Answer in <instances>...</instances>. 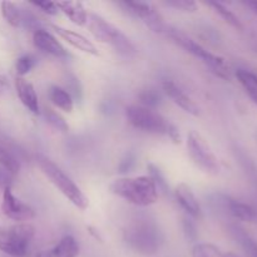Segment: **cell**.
<instances>
[{"mask_svg": "<svg viewBox=\"0 0 257 257\" xmlns=\"http://www.w3.org/2000/svg\"><path fill=\"white\" fill-rule=\"evenodd\" d=\"M113 195L140 207H147L158 201L160 193L150 176L123 177L114 180L109 185Z\"/></svg>", "mask_w": 257, "mask_h": 257, "instance_id": "obj_1", "label": "cell"}, {"mask_svg": "<svg viewBox=\"0 0 257 257\" xmlns=\"http://www.w3.org/2000/svg\"><path fill=\"white\" fill-rule=\"evenodd\" d=\"M125 117L132 127L152 135L165 136L172 142L180 143L181 136L173 123L156 110L143 105H130L125 109Z\"/></svg>", "mask_w": 257, "mask_h": 257, "instance_id": "obj_2", "label": "cell"}, {"mask_svg": "<svg viewBox=\"0 0 257 257\" xmlns=\"http://www.w3.org/2000/svg\"><path fill=\"white\" fill-rule=\"evenodd\" d=\"M124 240L133 251L141 255L151 256L160 250L163 235L153 220L138 218L125 228Z\"/></svg>", "mask_w": 257, "mask_h": 257, "instance_id": "obj_3", "label": "cell"}, {"mask_svg": "<svg viewBox=\"0 0 257 257\" xmlns=\"http://www.w3.org/2000/svg\"><path fill=\"white\" fill-rule=\"evenodd\" d=\"M38 167L40 168L45 177L64 195L67 200H69L75 207L79 210H85L89 206L87 196L83 193V191L78 187L77 183L72 180L68 175H65L64 171L58 167L52 160L43 155H37L35 157Z\"/></svg>", "mask_w": 257, "mask_h": 257, "instance_id": "obj_4", "label": "cell"}, {"mask_svg": "<svg viewBox=\"0 0 257 257\" xmlns=\"http://www.w3.org/2000/svg\"><path fill=\"white\" fill-rule=\"evenodd\" d=\"M163 34L167 35L170 39H172V42H175L178 47H181L186 52L190 53L193 57L198 58L201 62L205 63L216 75H218L220 78H223V79H228L230 78V69H228L227 63L225 62L223 58L208 52L200 43L193 40L192 38L188 37L183 32H181L180 29L167 24Z\"/></svg>", "mask_w": 257, "mask_h": 257, "instance_id": "obj_5", "label": "cell"}, {"mask_svg": "<svg viewBox=\"0 0 257 257\" xmlns=\"http://www.w3.org/2000/svg\"><path fill=\"white\" fill-rule=\"evenodd\" d=\"M88 29L90 34L99 42L109 44L113 49L125 58H131L136 54V47L132 40L120 29L105 20L95 13L88 14Z\"/></svg>", "mask_w": 257, "mask_h": 257, "instance_id": "obj_6", "label": "cell"}, {"mask_svg": "<svg viewBox=\"0 0 257 257\" xmlns=\"http://www.w3.org/2000/svg\"><path fill=\"white\" fill-rule=\"evenodd\" d=\"M187 150L191 160L196 166L211 175H217L220 172V162L211 150L205 138L196 131H191L187 136Z\"/></svg>", "mask_w": 257, "mask_h": 257, "instance_id": "obj_7", "label": "cell"}, {"mask_svg": "<svg viewBox=\"0 0 257 257\" xmlns=\"http://www.w3.org/2000/svg\"><path fill=\"white\" fill-rule=\"evenodd\" d=\"M120 5H123L125 10L135 15L136 18H140L152 32L160 33V34L165 33L167 23L152 4L146 2H123L120 3Z\"/></svg>", "mask_w": 257, "mask_h": 257, "instance_id": "obj_8", "label": "cell"}, {"mask_svg": "<svg viewBox=\"0 0 257 257\" xmlns=\"http://www.w3.org/2000/svg\"><path fill=\"white\" fill-rule=\"evenodd\" d=\"M34 235V226L28 222L18 223L9 227V243L5 253L14 257H24L28 253Z\"/></svg>", "mask_w": 257, "mask_h": 257, "instance_id": "obj_9", "label": "cell"}, {"mask_svg": "<svg viewBox=\"0 0 257 257\" xmlns=\"http://www.w3.org/2000/svg\"><path fill=\"white\" fill-rule=\"evenodd\" d=\"M2 211L8 218L13 221H30L35 217V211L29 205L15 197L12 188H5L3 192Z\"/></svg>", "mask_w": 257, "mask_h": 257, "instance_id": "obj_10", "label": "cell"}, {"mask_svg": "<svg viewBox=\"0 0 257 257\" xmlns=\"http://www.w3.org/2000/svg\"><path fill=\"white\" fill-rule=\"evenodd\" d=\"M33 43H34L35 48L55 58L64 59V58L69 57V53L63 47L62 43L48 30L35 29L34 34H33Z\"/></svg>", "mask_w": 257, "mask_h": 257, "instance_id": "obj_11", "label": "cell"}, {"mask_svg": "<svg viewBox=\"0 0 257 257\" xmlns=\"http://www.w3.org/2000/svg\"><path fill=\"white\" fill-rule=\"evenodd\" d=\"M163 92L167 94V97L175 103L176 105L181 108V109L185 110L186 113L191 115H200V107L196 104L195 100L191 97H188L180 87H178L176 83H173L172 80H165L162 83Z\"/></svg>", "mask_w": 257, "mask_h": 257, "instance_id": "obj_12", "label": "cell"}, {"mask_svg": "<svg viewBox=\"0 0 257 257\" xmlns=\"http://www.w3.org/2000/svg\"><path fill=\"white\" fill-rule=\"evenodd\" d=\"M52 29L54 30L58 34V37L62 38L63 40L68 43V44L72 45L75 49L80 50L83 53H87V54L94 55V57H98L99 55V52H98L97 47L94 45V43L90 42L88 38H85L84 35L79 34L77 32H73V30L67 29V28H63L60 25H50Z\"/></svg>", "mask_w": 257, "mask_h": 257, "instance_id": "obj_13", "label": "cell"}, {"mask_svg": "<svg viewBox=\"0 0 257 257\" xmlns=\"http://www.w3.org/2000/svg\"><path fill=\"white\" fill-rule=\"evenodd\" d=\"M175 196L177 202L183 208L186 213L191 218H201L202 216V208L200 202L195 196L191 187L186 183H180L175 190Z\"/></svg>", "mask_w": 257, "mask_h": 257, "instance_id": "obj_14", "label": "cell"}, {"mask_svg": "<svg viewBox=\"0 0 257 257\" xmlns=\"http://www.w3.org/2000/svg\"><path fill=\"white\" fill-rule=\"evenodd\" d=\"M15 89H17V94L23 105L33 114H39V102H38V95L34 89V85L24 78L18 77L15 79Z\"/></svg>", "mask_w": 257, "mask_h": 257, "instance_id": "obj_15", "label": "cell"}, {"mask_svg": "<svg viewBox=\"0 0 257 257\" xmlns=\"http://www.w3.org/2000/svg\"><path fill=\"white\" fill-rule=\"evenodd\" d=\"M78 255L79 243L73 236L67 235L60 238L54 247L40 251L37 257H77Z\"/></svg>", "mask_w": 257, "mask_h": 257, "instance_id": "obj_16", "label": "cell"}, {"mask_svg": "<svg viewBox=\"0 0 257 257\" xmlns=\"http://www.w3.org/2000/svg\"><path fill=\"white\" fill-rule=\"evenodd\" d=\"M57 7L59 12L64 13L72 23L75 25H83L87 24L88 22V13L85 8L83 7L82 3L79 2H58Z\"/></svg>", "mask_w": 257, "mask_h": 257, "instance_id": "obj_17", "label": "cell"}, {"mask_svg": "<svg viewBox=\"0 0 257 257\" xmlns=\"http://www.w3.org/2000/svg\"><path fill=\"white\" fill-rule=\"evenodd\" d=\"M226 207H227L228 212L237 220L243 221V222H253V221H256V211L247 203L241 202V201L235 200V198H227L226 200Z\"/></svg>", "mask_w": 257, "mask_h": 257, "instance_id": "obj_18", "label": "cell"}, {"mask_svg": "<svg viewBox=\"0 0 257 257\" xmlns=\"http://www.w3.org/2000/svg\"><path fill=\"white\" fill-rule=\"evenodd\" d=\"M231 233L235 238L236 242L241 246L247 257H257V241L251 237L243 228L238 226H232L231 227Z\"/></svg>", "mask_w": 257, "mask_h": 257, "instance_id": "obj_19", "label": "cell"}, {"mask_svg": "<svg viewBox=\"0 0 257 257\" xmlns=\"http://www.w3.org/2000/svg\"><path fill=\"white\" fill-rule=\"evenodd\" d=\"M49 99L53 104L64 112L70 113L74 108V100L68 90L60 87H52L49 90Z\"/></svg>", "mask_w": 257, "mask_h": 257, "instance_id": "obj_20", "label": "cell"}, {"mask_svg": "<svg viewBox=\"0 0 257 257\" xmlns=\"http://www.w3.org/2000/svg\"><path fill=\"white\" fill-rule=\"evenodd\" d=\"M0 8H2L3 17L7 20L8 24L12 25L13 28L20 27V24H22L23 22V15L15 3L3 2L2 4H0Z\"/></svg>", "mask_w": 257, "mask_h": 257, "instance_id": "obj_21", "label": "cell"}, {"mask_svg": "<svg viewBox=\"0 0 257 257\" xmlns=\"http://www.w3.org/2000/svg\"><path fill=\"white\" fill-rule=\"evenodd\" d=\"M207 4L210 5V7L212 8V9L215 10V12L217 13V14L220 15V17L222 18L226 23H227V24H230L231 27L236 28V29H240V30L242 29L243 25H242V23H241L240 18H238L236 14H233V13L231 12L228 8H226L225 5L221 4V3H217V2H210V3H207Z\"/></svg>", "mask_w": 257, "mask_h": 257, "instance_id": "obj_22", "label": "cell"}, {"mask_svg": "<svg viewBox=\"0 0 257 257\" xmlns=\"http://www.w3.org/2000/svg\"><path fill=\"white\" fill-rule=\"evenodd\" d=\"M238 83L245 88L250 97L257 94V75L246 69H237L235 73Z\"/></svg>", "mask_w": 257, "mask_h": 257, "instance_id": "obj_23", "label": "cell"}, {"mask_svg": "<svg viewBox=\"0 0 257 257\" xmlns=\"http://www.w3.org/2000/svg\"><path fill=\"white\" fill-rule=\"evenodd\" d=\"M147 168H148V176H150V177L153 180V182H155L156 187H157L158 190V193L168 195V192H170V186H168L167 180H166V177L163 176V173L161 172L160 168H158L156 165H153V163H150V165L147 166Z\"/></svg>", "mask_w": 257, "mask_h": 257, "instance_id": "obj_24", "label": "cell"}, {"mask_svg": "<svg viewBox=\"0 0 257 257\" xmlns=\"http://www.w3.org/2000/svg\"><path fill=\"white\" fill-rule=\"evenodd\" d=\"M192 257H226L225 253L212 243H196L192 248Z\"/></svg>", "mask_w": 257, "mask_h": 257, "instance_id": "obj_25", "label": "cell"}, {"mask_svg": "<svg viewBox=\"0 0 257 257\" xmlns=\"http://www.w3.org/2000/svg\"><path fill=\"white\" fill-rule=\"evenodd\" d=\"M45 119H47V122L49 123L52 127H54L55 130L60 131V132L67 133L68 131H69V125H68V123L65 122L64 118H63L59 113L55 112V110L53 109L45 110Z\"/></svg>", "mask_w": 257, "mask_h": 257, "instance_id": "obj_26", "label": "cell"}, {"mask_svg": "<svg viewBox=\"0 0 257 257\" xmlns=\"http://www.w3.org/2000/svg\"><path fill=\"white\" fill-rule=\"evenodd\" d=\"M35 67V58L32 57L29 54H25L23 57L18 58L17 64H15V69L19 77L24 78V75H27L28 73L32 72L33 68Z\"/></svg>", "mask_w": 257, "mask_h": 257, "instance_id": "obj_27", "label": "cell"}, {"mask_svg": "<svg viewBox=\"0 0 257 257\" xmlns=\"http://www.w3.org/2000/svg\"><path fill=\"white\" fill-rule=\"evenodd\" d=\"M140 99L142 102L143 107L151 108L152 109L153 107H157L161 103V94L155 89H146L143 90L140 94Z\"/></svg>", "mask_w": 257, "mask_h": 257, "instance_id": "obj_28", "label": "cell"}, {"mask_svg": "<svg viewBox=\"0 0 257 257\" xmlns=\"http://www.w3.org/2000/svg\"><path fill=\"white\" fill-rule=\"evenodd\" d=\"M167 7L173 8L176 10H182L186 13H195L197 12V4L192 0H170L165 3Z\"/></svg>", "mask_w": 257, "mask_h": 257, "instance_id": "obj_29", "label": "cell"}, {"mask_svg": "<svg viewBox=\"0 0 257 257\" xmlns=\"http://www.w3.org/2000/svg\"><path fill=\"white\" fill-rule=\"evenodd\" d=\"M183 231H185L186 237L190 241L197 240V228H196L195 223L190 220V218H183Z\"/></svg>", "mask_w": 257, "mask_h": 257, "instance_id": "obj_30", "label": "cell"}, {"mask_svg": "<svg viewBox=\"0 0 257 257\" xmlns=\"http://www.w3.org/2000/svg\"><path fill=\"white\" fill-rule=\"evenodd\" d=\"M34 7L39 8L42 12L47 13L48 15H57L59 9L57 7V3H53V2H34L32 3Z\"/></svg>", "mask_w": 257, "mask_h": 257, "instance_id": "obj_31", "label": "cell"}, {"mask_svg": "<svg viewBox=\"0 0 257 257\" xmlns=\"http://www.w3.org/2000/svg\"><path fill=\"white\" fill-rule=\"evenodd\" d=\"M12 173H9L7 170L0 167V187H2L3 190H5V188H12Z\"/></svg>", "mask_w": 257, "mask_h": 257, "instance_id": "obj_32", "label": "cell"}, {"mask_svg": "<svg viewBox=\"0 0 257 257\" xmlns=\"http://www.w3.org/2000/svg\"><path fill=\"white\" fill-rule=\"evenodd\" d=\"M135 156L133 155H128L127 158H124V160L122 161V163H120L119 166V170L120 172H127V171H131L133 168V166H135Z\"/></svg>", "mask_w": 257, "mask_h": 257, "instance_id": "obj_33", "label": "cell"}, {"mask_svg": "<svg viewBox=\"0 0 257 257\" xmlns=\"http://www.w3.org/2000/svg\"><path fill=\"white\" fill-rule=\"evenodd\" d=\"M7 87H8L7 79H5L4 77H2V75H0V94H2V93L4 92L5 89H7Z\"/></svg>", "mask_w": 257, "mask_h": 257, "instance_id": "obj_34", "label": "cell"}, {"mask_svg": "<svg viewBox=\"0 0 257 257\" xmlns=\"http://www.w3.org/2000/svg\"><path fill=\"white\" fill-rule=\"evenodd\" d=\"M246 5H247V7H250V9L252 10L255 14H257V2H247L246 3Z\"/></svg>", "mask_w": 257, "mask_h": 257, "instance_id": "obj_35", "label": "cell"}, {"mask_svg": "<svg viewBox=\"0 0 257 257\" xmlns=\"http://www.w3.org/2000/svg\"><path fill=\"white\" fill-rule=\"evenodd\" d=\"M225 256H226V257H241V256L236 255V253H232V252H227V253H225Z\"/></svg>", "mask_w": 257, "mask_h": 257, "instance_id": "obj_36", "label": "cell"}, {"mask_svg": "<svg viewBox=\"0 0 257 257\" xmlns=\"http://www.w3.org/2000/svg\"><path fill=\"white\" fill-rule=\"evenodd\" d=\"M250 98L253 100V103H256V104H257V94L253 95V97H250Z\"/></svg>", "mask_w": 257, "mask_h": 257, "instance_id": "obj_37", "label": "cell"}]
</instances>
